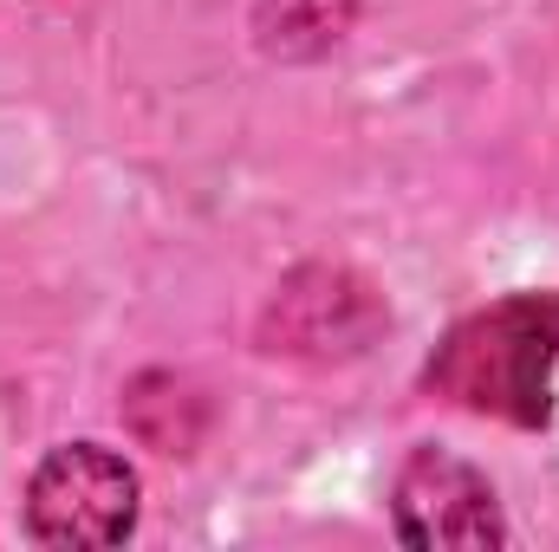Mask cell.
I'll return each mask as SVG.
<instances>
[{"instance_id": "cell-5", "label": "cell", "mask_w": 559, "mask_h": 552, "mask_svg": "<svg viewBox=\"0 0 559 552\" xmlns=\"http://www.w3.org/2000/svg\"><path fill=\"white\" fill-rule=\"evenodd\" d=\"M254 26H261V46L267 52H280V59H312V52H325V46L345 39L352 0H261Z\"/></svg>"}, {"instance_id": "cell-4", "label": "cell", "mask_w": 559, "mask_h": 552, "mask_svg": "<svg viewBox=\"0 0 559 552\" xmlns=\"http://www.w3.org/2000/svg\"><path fill=\"white\" fill-rule=\"evenodd\" d=\"M384 325V305L345 267H306L267 305V351L286 358H352Z\"/></svg>"}, {"instance_id": "cell-3", "label": "cell", "mask_w": 559, "mask_h": 552, "mask_svg": "<svg viewBox=\"0 0 559 552\" xmlns=\"http://www.w3.org/2000/svg\"><path fill=\"white\" fill-rule=\"evenodd\" d=\"M391 514H397V540L423 552L508 547V520H501L488 475L442 455V448H417L404 461V475L391 488Z\"/></svg>"}, {"instance_id": "cell-1", "label": "cell", "mask_w": 559, "mask_h": 552, "mask_svg": "<svg viewBox=\"0 0 559 552\" xmlns=\"http://www.w3.org/2000/svg\"><path fill=\"white\" fill-rule=\"evenodd\" d=\"M559 364V292H508L449 325L423 364V391L455 410L495 416L514 429L554 422Z\"/></svg>"}, {"instance_id": "cell-2", "label": "cell", "mask_w": 559, "mask_h": 552, "mask_svg": "<svg viewBox=\"0 0 559 552\" xmlns=\"http://www.w3.org/2000/svg\"><path fill=\"white\" fill-rule=\"evenodd\" d=\"M26 533L39 547H124L138 533V468L105 442L52 448L26 481Z\"/></svg>"}]
</instances>
